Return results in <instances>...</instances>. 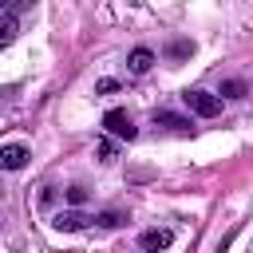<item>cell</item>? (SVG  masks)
Segmentation results:
<instances>
[{
    "label": "cell",
    "mask_w": 253,
    "mask_h": 253,
    "mask_svg": "<svg viewBox=\"0 0 253 253\" xmlns=\"http://www.w3.org/2000/svg\"><path fill=\"white\" fill-rule=\"evenodd\" d=\"M95 150H99V158H103V162H115V154H119L111 138H99V146H95Z\"/></svg>",
    "instance_id": "obj_11"
},
{
    "label": "cell",
    "mask_w": 253,
    "mask_h": 253,
    "mask_svg": "<svg viewBox=\"0 0 253 253\" xmlns=\"http://www.w3.org/2000/svg\"><path fill=\"white\" fill-rule=\"evenodd\" d=\"M91 221H95V213H83L79 206H75V210H59V213L51 217V225H55L59 233H79V229H87Z\"/></svg>",
    "instance_id": "obj_3"
},
{
    "label": "cell",
    "mask_w": 253,
    "mask_h": 253,
    "mask_svg": "<svg viewBox=\"0 0 253 253\" xmlns=\"http://www.w3.org/2000/svg\"><path fill=\"white\" fill-rule=\"evenodd\" d=\"M217 95H225V99H245V95H249V87H245L241 79H225Z\"/></svg>",
    "instance_id": "obj_9"
},
{
    "label": "cell",
    "mask_w": 253,
    "mask_h": 253,
    "mask_svg": "<svg viewBox=\"0 0 253 253\" xmlns=\"http://www.w3.org/2000/svg\"><path fill=\"white\" fill-rule=\"evenodd\" d=\"M182 103H186L194 115H202V119H217V115H221V95H210V91H202V87H186V91H182Z\"/></svg>",
    "instance_id": "obj_1"
},
{
    "label": "cell",
    "mask_w": 253,
    "mask_h": 253,
    "mask_svg": "<svg viewBox=\"0 0 253 253\" xmlns=\"http://www.w3.org/2000/svg\"><path fill=\"white\" fill-rule=\"evenodd\" d=\"M150 123H154V126H166V130H178V134H186V130L194 126L190 119H182V115H174V111H154Z\"/></svg>",
    "instance_id": "obj_5"
},
{
    "label": "cell",
    "mask_w": 253,
    "mask_h": 253,
    "mask_svg": "<svg viewBox=\"0 0 253 253\" xmlns=\"http://www.w3.org/2000/svg\"><path fill=\"white\" fill-rule=\"evenodd\" d=\"M190 51H194V43H186V40H174V43H170V55H174V59H178V55H190Z\"/></svg>",
    "instance_id": "obj_13"
},
{
    "label": "cell",
    "mask_w": 253,
    "mask_h": 253,
    "mask_svg": "<svg viewBox=\"0 0 253 253\" xmlns=\"http://www.w3.org/2000/svg\"><path fill=\"white\" fill-rule=\"evenodd\" d=\"M170 241H174L170 229H142V245L146 249H158L162 253V249H170Z\"/></svg>",
    "instance_id": "obj_7"
},
{
    "label": "cell",
    "mask_w": 253,
    "mask_h": 253,
    "mask_svg": "<svg viewBox=\"0 0 253 253\" xmlns=\"http://www.w3.org/2000/svg\"><path fill=\"white\" fill-rule=\"evenodd\" d=\"M28 158H32V150H28L24 142H8V146H0V170H24Z\"/></svg>",
    "instance_id": "obj_4"
},
{
    "label": "cell",
    "mask_w": 253,
    "mask_h": 253,
    "mask_svg": "<svg viewBox=\"0 0 253 253\" xmlns=\"http://www.w3.org/2000/svg\"><path fill=\"white\" fill-rule=\"evenodd\" d=\"M95 91H99V95H111V91H119V83H115V79H99Z\"/></svg>",
    "instance_id": "obj_14"
},
{
    "label": "cell",
    "mask_w": 253,
    "mask_h": 253,
    "mask_svg": "<svg viewBox=\"0 0 253 253\" xmlns=\"http://www.w3.org/2000/svg\"><path fill=\"white\" fill-rule=\"evenodd\" d=\"M126 67H130V75H146V71L154 67V51H150V47H134V51L126 55Z\"/></svg>",
    "instance_id": "obj_6"
},
{
    "label": "cell",
    "mask_w": 253,
    "mask_h": 253,
    "mask_svg": "<svg viewBox=\"0 0 253 253\" xmlns=\"http://www.w3.org/2000/svg\"><path fill=\"white\" fill-rule=\"evenodd\" d=\"M146 253H158V249H146Z\"/></svg>",
    "instance_id": "obj_17"
},
{
    "label": "cell",
    "mask_w": 253,
    "mask_h": 253,
    "mask_svg": "<svg viewBox=\"0 0 253 253\" xmlns=\"http://www.w3.org/2000/svg\"><path fill=\"white\" fill-rule=\"evenodd\" d=\"M32 0H0V8H28Z\"/></svg>",
    "instance_id": "obj_15"
},
{
    "label": "cell",
    "mask_w": 253,
    "mask_h": 253,
    "mask_svg": "<svg viewBox=\"0 0 253 253\" xmlns=\"http://www.w3.org/2000/svg\"><path fill=\"white\" fill-rule=\"evenodd\" d=\"M103 130H107V134H115V138H126V142L138 134V126L130 123V115H126L123 107H111V111L103 115Z\"/></svg>",
    "instance_id": "obj_2"
},
{
    "label": "cell",
    "mask_w": 253,
    "mask_h": 253,
    "mask_svg": "<svg viewBox=\"0 0 253 253\" xmlns=\"http://www.w3.org/2000/svg\"><path fill=\"white\" fill-rule=\"evenodd\" d=\"M16 32H20V24H16L12 16H0V47H8V43L16 40Z\"/></svg>",
    "instance_id": "obj_10"
},
{
    "label": "cell",
    "mask_w": 253,
    "mask_h": 253,
    "mask_svg": "<svg viewBox=\"0 0 253 253\" xmlns=\"http://www.w3.org/2000/svg\"><path fill=\"white\" fill-rule=\"evenodd\" d=\"M123 221H126L123 210H103V213H95V225H103V229H119Z\"/></svg>",
    "instance_id": "obj_8"
},
{
    "label": "cell",
    "mask_w": 253,
    "mask_h": 253,
    "mask_svg": "<svg viewBox=\"0 0 253 253\" xmlns=\"http://www.w3.org/2000/svg\"><path fill=\"white\" fill-rule=\"evenodd\" d=\"M0 198H4V186H0Z\"/></svg>",
    "instance_id": "obj_16"
},
{
    "label": "cell",
    "mask_w": 253,
    "mask_h": 253,
    "mask_svg": "<svg viewBox=\"0 0 253 253\" xmlns=\"http://www.w3.org/2000/svg\"><path fill=\"white\" fill-rule=\"evenodd\" d=\"M63 198H67L71 206H83V202H87V190H83V186H67V194H63Z\"/></svg>",
    "instance_id": "obj_12"
}]
</instances>
